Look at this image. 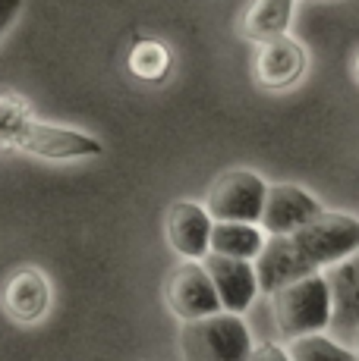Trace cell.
Masks as SVG:
<instances>
[{
    "mask_svg": "<svg viewBox=\"0 0 359 361\" xmlns=\"http://www.w3.org/2000/svg\"><path fill=\"white\" fill-rule=\"evenodd\" d=\"M359 252V217L341 211H322L312 224L287 235H268L265 252L255 258L259 286L265 295L309 274L347 261Z\"/></svg>",
    "mask_w": 359,
    "mask_h": 361,
    "instance_id": "cell-1",
    "label": "cell"
},
{
    "mask_svg": "<svg viewBox=\"0 0 359 361\" xmlns=\"http://www.w3.org/2000/svg\"><path fill=\"white\" fill-rule=\"evenodd\" d=\"M274 327L287 339L306 336V333H324L334 324V293L324 274H309L287 286L274 289L271 295Z\"/></svg>",
    "mask_w": 359,
    "mask_h": 361,
    "instance_id": "cell-2",
    "label": "cell"
},
{
    "mask_svg": "<svg viewBox=\"0 0 359 361\" xmlns=\"http://www.w3.org/2000/svg\"><path fill=\"white\" fill-rule=\"evenodd\" d=\"M252 349V333L237 311H218L199 321H186L180 330L183 361H249Z\"/></svg>",
    "mask_w": 359,
    "mask_h": 361,
    "instance_id": "cell-3",
    "label": "cell"
},
{
    "mask_svg": "<svg viewBox=\"0 0 359 361\" xmlns=\"http://www.w3.org/2000/svg\"><path fill=\"white\" fill-rule=\"evenodd\" d=\"M268 183L252 170H227L211 183L205 207L215 220H246L259 224L265 211Z\"/></svg>",
    "mask_w": 359,
    "mask_h": 361,
    "instance_id": "cell-4",
    "label": "cell"
},
{
    "mask_svg": "<svg viewBox=\"0 0 359 361\" xmlns=\"http://www.w3.org/2000/svg\"><path fill=\"white\" fill-rule=\"evenodd\" d=\"M164 298H167L170 314L180 317L183 324L224 311L218 286H215V280H211V274L205 270L202 261L177 264V267L167 274V283H164Z\"/></svg>",
    "mask_w": 359,
    "mask_h": 361,
    "instance_id": "cell-5",
    "label": "cell"
},
{
    "mask_svg": "<svg viewBox=\"0 0 359 361\" xmlns=\"http://www.w3.org/2000/svg\"><path fill=\"white\" fill-rule=\"evenodd\" d=\"M16 154H29V157H38V161H86V157L105 154V145L82 129L32 120Z\"/></svg>",
    "mask_w": 359,
    "mask_h": 361,
    "instance_id": "cell-6",
    "label": "cell"
},
{
    "mask_svg": "<svg viewBox=\"0 0 359 361\" xmlns=\"http://www.w3.org/2000/svg\"><path fill=\"white\" fill-rule=\"evenodd\" d=\"M306 73H309V51L293 35H281L274 41H265V44H259V51L252 57L255 85L265 88V92L296 88Z\"/></svg>",
    "mask_w": 359,
    "mask_h": 361,
    "instance_id": "cell-7",
    "label": "cell"
},
{
    "mask_svg": "<svg viewBox=\"0 0 359 361\" xmlns=\"http://www.w3.org/2000/svg\"><path fill=\"white\" fill-rule=\"evenodd\" d=\"M211 233H215V217L199 201H177L164 217L167 245L183 261H202L211 252Z\"/></svg>",
    "mask_w": 359,
    "mask_h": 361,
    "instance_id": "cell-8",
    "label": "cell"
},
{
    "mask_svg": "<svg viewBox=\"0 0 359 361\" xmlns=\"http://www.w3.org/2000/svg\"><path fill=\"white\" fill-rule=\"evenodd\" d=\"M322 211H324L322 201L309 189H302L296 183H274L268 185L265 211H261L259 224L265 226L268 235H287L296 233L300 226L312 224Z\"/></svg>",
    "mask_w": 359,
    "mask_h": 361,
    "instance_id": "cell-9",
    "label": "cell"
},
{
    "mask_svg": "<svg viewBox=\"0 0 359 361\" xmlns=\"http://www.w3.org/2000/svg\"><path fill=\"white\" fill-rule=\"evenodd\" d=\"M0 305H4L6 317L23 327L45 321L47 311L54 305V289L51 280L41 274L38 267H23L13 270L4 283V293H0Z\"/></svg>",
    "mask_w": 359,
    "mask_h": 361,
    "instance_id": "cell-10",
    "label": "cell"
},
{
    "mask_svg": "<svg viewBox=\"0 0 359 361\" xmlns=\"http://www.w3.org/2000/svg\"><path fill=\"white\" fill-rule=\"evenodd\" d=\"M202 264H205V270L211 274V280H215L224 311H237V314H243V311L255 302V295L261 293L255 261L208 252L202 258Z\"/></svg>",
    "mask_w": 359,
    "mask_h": 361,
    "instance_id": "cell-11",
    "label": "cell"
},
{
    "mask_svg": "<svg viewBox=\"0 0 359 361\" xmlns=\"http://www.w3.org/2000/svg\"><path fill=\"white\" fill-rule=\"evenodd\" d=\"M300 0H252L240 19V35L252 44H265L281 35H290Z\"/></svg>",
    "mask_w": 359,
    "mask_h": 361,
    "instance_id": "cell-12",
    "label": "cell"
},
{
    "mask_svg": "<svg viewBox=\"0 0 359 361\" xmlns=\"http://www.w3.org/2000/svg\"><path fill=\"white\" fill-rule=\"evenodd\" d=\"M334 293V324L331 327L343 330V333H356L359 330V252L350 255L347 261L334 264L324 270Z\"/></svg>",
    "mask_w": 359,
    "mask_h": 361,
    "instance_id": "cell-13",
    "label": "cell"
},
{
    "mask_svg": "<svg viewBox=\"0 0 359 361\" xmlns=\"http://www.w3.org/2000/svg\"><path fill=\"white\" fill-rule=\"evenodd\" d=\"M268 245V233L261 224H246V220H215L211 233V252L230 255V258L255 261Z\"/></svg>",
    "mask_w": 359,
    "mask_h": 361,
    "instance_id": "cell-14",
    "label": "cell"
},
{
    "mask_svg": "<svg viewBox=\"0 0 359 361\" xmlns=\"http://www.w3.org/2000/svg\"><path fill=\"white\" fill-rule=\"evenodd\" d=\"M126 69L133 79L158 85V82H164L170 75V69H174V51H170L161 38L139 35L126 51Z\"/></svg>",
    "mask_w": 359,
    "mask_h": 361,
    "instance_id": "cell-15",
    "label": "cell"
},
{
    "mask_svg": "<svg viewBox=\"0 0 359 361\" xmlns=\"http://www.w3.org/2000/svg\"><path fill=\"white\" fill-rule=\"evenodd\" d=\"M35 120L32 104L16 92H0V151L16 154L29 123Z\"/></svg>",
    "mask_w": 359,
    "mask_h": 361,
    "instance_id": "cell-16",
    "label": "cell"
},
{
    "mask_svg": "<svg viewBox=\"0 0 359 361\" xmlns=\"http://www.w3.org/2000/svg\"><path fill=\"white\" fill-rule=\"evenodd\" d=\"M290 355L293 361H359L356 349H347L343 343L324 336V333H306V336L290 339Z\"/></svg>",
    "mask_w": 359,
    "mask_h": 361,
    "instance_id": "cell-17",
    "label": "cell"
},
{
    "mask_svg": "<svg viewBox=\"0 0 359 361\" xmlns=\"http://www.w3.org/2000/svg\"><path fill=\"white\" fill-rule=\"evenodd\" d=\"M249 361H293L287 345H278V343H259L252 349Z\"/></svg>",
    "mask_w": 359,
    "mask_h": 361,
    "instance_id": "cell-18",
    "label": "cell"
},
{
    "mask_svg": "<svg viewBox=\"0 0 359 361\" xmlns=\"http://www.w3.org/2000/svg\"><path fill=\"white\" fill-rule=\"evenodd\" d=\"M23 6H25V0H0V38L13 29V23H16L19 16H23Z\"/></svg>",
    "mask_w": 359,
    "mask_h": 361,
    "instance_id": "cell-19",
    "label": "cell"
},
{
    "mask_svg": "<svg viewBox=\"0 0 359 361\" xmlns=\"http://www.w3.org/2000/svg\"><path fill=\"white\" fill-rule=\"evenodd\" d=\"M353 75H356V82H359V51H356V57H353Z\"/></svg>",
    "mask_w": 359,
    "mask_h": 361,
    "instance_id": "cell-20",
    "label": "cell"
},
{
    "mask_svg": "<svg viewBox=\"0 0 359 361\" xmlns=\"http://www.w3.org/2000/svg\"><path fill=\"white\" fill-rule=\"evenodd\" d=\"M353 349H356V355H359V330L353 333Z\"/></svg>",
    "mask_w": 359,
    "mask_h": 361,
    "instance_id": "cell-21",
    "label": "cell"
}]
</instances>
